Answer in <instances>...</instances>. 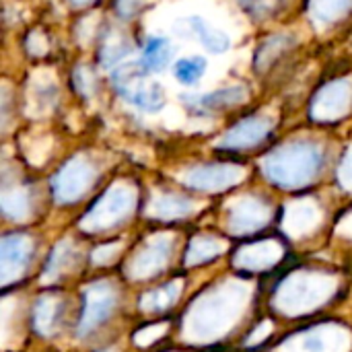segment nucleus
<instances>
[{"mask_svg": "<svg viewBox=\"0 0 352 352\" xmlns=\"http://www.w3.org/2000/svg\"><path fill=\"white\" fill-rule=\"evenodd\" d=\"M116 307V293L109 285H91L85 291V307L78 324V334L85 336L93 332L99 324L105 322V318L111 316Z\"/></svg>", "mask_w": 352, "mask_h": 352, "instance_id": "3", "label": "nucleus"}, {"mask_svg": "<svg viewBox=\"0 0 352 352\" xmlns=\"http://www.w3.org/2000/svg\"><path fill=\"white\" fill-rule=\"evenodd\" d=\"M60 301L54 299V297H43L35 303V309H33V324H35V330L41 332V334H52L54 328L58 326V318H60Z\"/></svg>", "mask_w": 352, "mask_h": 352, "instance_id": "11", "label": "nucleus"}, {"mask_svg": "<svg viewBox=\"0 0 352 352\" xmlns=\"http://www.w3.org/2000/svg\"><path fill=\"white\" fill-rule=\"evenodd\" d=\"M179 295V285L177 283H171L167 287H161L157 291H151L144 295L142 299V307L144 309H151V311H161L165 307H169Z\"/></svg>", "mask_w": 352, "mask_h": 352, "instance_id": "18", "label": "nucleus"}, {"mask_svg": "<svg viewBox=\"0 0 352 352\" xmlns=\"http://www.w3.org/2000/svg\"><path fill=\"white\" fill-rule=\"evenodd\" d=\"M223 250V243L210 237H198L192 241L188 250V264H200L217 256V252Z\"/></svg>", "mask_w": 352, "mask_h": 352, "instance_id": "19", "label": "nucleus"}, {"mask_svg": "<svg viewBox=\"0 0 352 352\" xmlns=\"http://www.w3.org/2000/svg\"><path fill=\"white\" fill-rule=\"evenodd\" d=\"M188 23L192 25V29L196 31V35L200 37V41L210 50V52H225L229 47V37L223 31H217L212 27H208L204 23V19L200 16H190Z\"/></svg>", "mask_w": 352, "mask_h": 352, "instance_id": "14", "label": "nucleus"}, {"mask_svg": "<svg viewBox=\"0 0 352 352\" xmlns=\"http://www.w3.org/2000/svg\"><path fill=\"white\" fill-rule=\"evenodd\" d=\"M322 167V153L314 144H293L266 161V175L283 188H301Z\"/></svg>", "mask_w": 352, "mask_h": 352, "instance_id": "1", "label": "nucleus"}, {"mask_svg": "<svg viewBox=\"0 0 352 352\" xmlns=\"http://www.w3.org/2000/svg\"><path fill=\"white\" fill-rule=\"evenodd\" d=\"M169 60H171V47H169L167 39H163V37H151L146 41L144 50H142V56H140L138 64H140L142 72L148 74V72L163 70L169 64Z\"/></svg>", "mask_w": 352, "mask_h": 352, "instance_id": "10", "label": "nucleus"}, {"mask_svg": "<svg viewBox=\"0 0 352 352\" xmlns=\"http://www.w3.org/2000/svg\"><path fill=\"white\" fill-rule=\"evenodd\" d=\"M132 206V196L126 190H111L103 196L101 202H97V206L89 212L87 217V225L93 229H103V227H111L113 223H118L122 217L128 214Z\"/></svg>", "mask_w": 352, "mask_h": 352, "instance_id": "4", "label": "nucleus"}, {"mask_svg": "<svg viewBox=\"0 0 352 352\" xmlns=\"http://www.w3.org/2000/svg\"><path fill=\"white\" fill-rule=\"evenodd\" d=\"M243 95H245V91L241 87H231V89H221V91L208 93V95L196 99V103L200 107L217 111V109H225V107H231V105L243 101Z\"/></svg>", "mask_w": 352, "mask_h": 352, "instance_id": "15", "label": "nucleus"}, {"mask_svg": "<svg viewBox=\"0 0 352 352\" xmlns=\"http://www.w3.org/2000/svg\"><path fill=\"white\" fill-rule=\"evenodd\" d=\"M163 332H165V326H151V328L138 332V334L134 336V340H136L138 344H151V342H155Z\"/></svg>", "mask_w": 352, "mask_h": 352, "instance_id": "20", "label": "nucleus"}, {"mask_svg": "<svg viewBox=\"0 0 352 352\" xmlns=\"http://www.w3.org/2000/svg\"><path fill=\"white\" fill-rule=\"evenodd\" d=\"M268 128H270V124L266 120H260V118L243 120L241 124H237L223 138L221 146H225V148H245V146H254V144H258L260 140L266 138Z\"/></svg>", "mask_w": 352, "mask_h": 352, "instance_id": "8", "label": "nucleus"}, {"mask_svg": "<svg viewBox=\"0 0 352 352\" xmlns=\"http://www.w3.org/2000/svg\"><path fill=\"white\" fill-rule=\"evenodd\" d=\"M31 258V241L25 235H8L2 239V278L8 283L10 276L23 272Z\"/></svg>", "mask_w": 352, "mask_h": 352, "instance_id": "6", "label": "nucleus"}, {"mask_svg": "<svg viewBox=\"0 0 352 352\" xmlns=\"http://www.w3.org/2000/svg\"><path fill=\"white\" fill-rule=\"evenodd\" d=\"M105 352H113V351H105Z\"/></svg>", "mask_w": 352, "mask_h": 352, "instance_id": "22", "label": "nucleus"}, {"mask_svg": "<svg viewBox=\"0 0 352 352\" xmlns=\"http://www.w3.org/2000/svg\"><path fill=\"white\" fill-rule=\"evenodd\" d=\"M278 254H280V250H278L274 243H270V241H268V243H260V245H252V248L245 250L241 264H243L245 268L250 266V268L262 270V268L272 266V264L276 262Z\"/></svg>", "mask_w": 352, "mask_h": 352, "instance_id": "13", "label": "nucleus"}, {"mask_svg": "<svg viewBox=\"0 0 352 352\" xmlns=\"http://www.w3.org/2000/svg\"><path fill=\"white\" fill-rule=\"evenodd\" d=\"M146 74L142 72L140 64H126L120 66L118 72L113 74V85L118 93L132 105L146 109V111H157L165 103V91L161 89L159 82H142Z\"/></svg>", "mask_w": 352, "mask_h": 352, "instance_id": "2", "label": "nucleus"}, {"mask_svg": "<svg viewBox=\"0 0 352 352\" xmlns=\"http://www.w3.org/2000/svg\"><path fill=\"white\" fill-rule=\"evenodd\" d=\"M239 2L245 10H252V12H258L266 6V0H239Z\"/></svg>", "mask_w": 352, "mask_h": 352, "instance_id": "21", "label": "nucleus"}, {"mask_svg": "<svg viewBox=\"0 0 352 352\" xmlns=\"http://www.w3.org/2000/svg\"><path fill=\"white\" fill-rule=\"evenodd\" d=\"M241 177V171L235 169V167H223V165H217V167H200V169H194L186 182L196 188V190H225L227 186L239 182Z\"/></svg>", "mask_w": 352, "mask_h": 352, "instance_id": "7", "label": "nucleus"}, {"mask_svg": "<svg viewBox=\"0 0 352 352\" xmlns=\"http://www.w3.org/2000/svg\"><path fill=\"white\" fill-rule=\"evenodd\" d=\"M266 219H268L266 206H262L260 202L245 200L239 206H235L231 214V229L235 233H252L260 229L266 223Z\"/></svg>", "mask_w": 352, "mask_h": 352, "instance_id": "9", "label": "nucleus"}, {"mask_svg": "<svg viewBox=\"0 0 352 352\" xmlns=\"http://www.w3.org/2000/svg\"><path fill=\"white\" fill-rule=\"evenodd\" d=\"M204 70H206V62L204 58H198V56L177 60L173 66V74L182 85H196L198 78L204 74Z\"/></svg>", "mask_w": 352, "mask_h": 352, "instance_id": "17", "label": "nucleus"}, {"mask_svg": "<svg viewBox=\"0 0 352 352\" xmlns=\"http://www.w3.org/2000/svg\"><path fill=\"white\" fill-rule=\"evenodd\" d=\"M91 177H93V173H91V169L85 163L72 161L56 177L54 190H56L58 200L60 202H72V200H76L87 190V186L91 184Z\"/></svg>", "mask_w": 352, "mask_h": 352, "instance_id": "5", "label": "nucleus"}, {"mask_svg": "<svg viewBox=\"0 0 352 352\" xmlns=\"http://www.w3.org/2000/svg\"><path fill=\"white\" fill-rule=\"evenodd\" d=\"M169 256V241H155L151 243L138 258H136V274L138 276H146V274H155L159 272V266L167 260Z\"/></svg>", "mask_w": 352, "mask_h": 352, "instance_id": "12", "label": "nucleus"}, {"mask_svg": "<svg viewBox=\"0 0 352 352\" xmlns=\"http://www.w3.org/2000/svg\"><path fill=\"white\" fill-rule=\"evenodd\" d=\"M190 210H192V202L179 196H165L157 200L153 206V214L157 219H179L186 217Z\"/></svg>", "mask_w": 352, "mask_h": 352, "instance_id": "16", "label": "nucleus"}]
</instances>
